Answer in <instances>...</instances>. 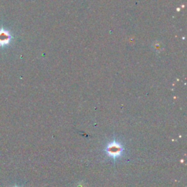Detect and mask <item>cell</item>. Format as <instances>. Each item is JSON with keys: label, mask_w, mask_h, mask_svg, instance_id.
Wrapping results in <instances>:
<instances>
[{"label": "cell", "mask_w": 187, "mask_h": 187, "mask_svg": "<svg viewBox=\"0 0 187 187\" xmlns=\"http://www.w3.org/2000/svg\"><path fill=\"white\" fill-rule=\"evenodd\" d=\"M105 151L109 157H112L113 159H116L121 156L122 153V147L118 142L113 141L108 145Z\"/></svg>", "instance_id": "obj_1"}, {"label": "cell", "mask_w": 187, "mask_h": 187, "mask_svg": "<svg viewBox=\"0 0 187 187\" xmlns=\"http://www.w3.org/2000/svg\"><path fill=\"white\" fill-rule=\"evenodd\" d=\"M10 35L8 31L1 29L0 30V45H5L10 43Z\"/></svg>", "instance_id": "obj_2"}]
</instances>
